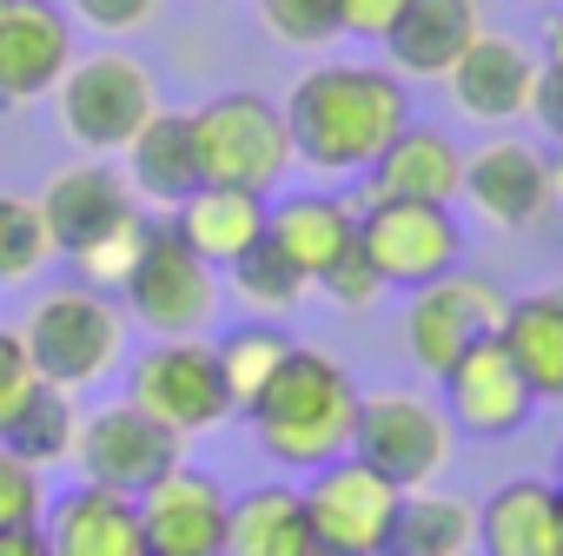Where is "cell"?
<instances>
[{
  "label": "cell",
  "instance_id": "cell-27",
  "mask_svg": "<svg viewBox=\"0 0 563 556\" xmlns=\"http://www.w3.org/2000/svg\"><path fill=\"white\" fill-rule=\"evenodd\" d=\"M556 483L550 477H504L477 503V556H550Z\"/></svg>",
  "mask_w": 563,
  "mask_h": 556
},
{
  "label": "cell",
  "instance_id": "cell-24",
  "mask_svg": "<svg viewBox=\"0 0 563 556\" xmlns=\"http://www.w3.org/2000/svg\"><path fill=\"white\" fill-rule=\"evenodd\" d=\"M265 205H272V199L239 192V186H199V192H186V199L166 212V232H173L179 245H192L212 271H225L239 252H252V245L265 238Z\"/></svg>",
  "mask_w": 563,
  "mask_h": 556
},
{
  "label": "cell",
  "instance_id": "cell-40",
  "mask_svg": "<svg viewBox=\"0 0 563 556\" xmlns=\"http://www.w3.org/2000/svg\"><path fill=\"white\" fill-rule=\"evenodd\" d=\"M537 67H543V87L563 93V14L543 27V47H537Z\"/></svg>",
  "mask_w": 563,
  "mask_h": 556
},
{
  "label": "cell",
  "instance_id": "cell-21",
  "mask_svg": "<svg viewBox=\"0 0 563 556\" xmlns=\"http://www.w3.org/2000/svg\"><path fill=\"white\" fill-rule=\"evenodd\" d=\"M265 238L319 286V271H325L339 252H352V238H358V199H345V192H332V186L278 192V199L265 205Z\"/></svg>",
  "mask_w": 563,
  "mask_h": 556
},
{
  "label": "cell",
  "instance_id": "cell-12",
  "mask_svg": "<svg viewBox=\"0 0 563 556\" xmlns=\"http://www.w3.org/2000/svg\"><path fill=\"white\" fill-rule=\"evenodd\" d=\"M306 497V516H312V536L339 556H372L391 543V516H398V483H385L372 464H358L352 451L325 470H312L299 483Z\"/></svg>",
  "mask_w": 563,
  "mask_h": 556
},
{
  "label": "cell",
  "instance_id": "cell-46",
  "mask_svg": "<svg viewBox=\"0 0 563 556\" xmlns=\"http://www.w3.org/2000/svg\"><path fill=\"white\" fill-rule=\"evenodd\" d=\"M372 556H391V549H372Z\"/></svg>",
  "mask_w": 563,
  "mask_h": 556
},
{
  "label": "cell",
  "instance_id": "cell-45",
  "mask_svg": "<svg viewBox=\"0 0 563 556\" xmlns=\"http://www.w3.org/2000/svg\"><path fill=\"white\" fill-rule=\"evenodd\" d=\"M556 192H563V166H556Z\"/></svg>",
  "mask_w": 563,
  "mask_h": 556
},
{
  "label": "cell",
  "instance_id": "cell-1",
  "mask_svg": "<svg viewBox=\"0 0 563 556\" xmlns=\"http://www.w3.org/2000/svg\"><path fill=\"white\" fill-rule=\"evenodd\" d=\"M278 107H286L299 166H312L325 179H365L372 159L411 126L405 80L372 60H325V67L299 74V87Z\"/></svg>",
  "mask_w": 563,
  "mask_h": 556
},
{
  "label": "cell",
  "instance_id": "cell-3",
  "mask_svg": "<svg viewBox=\"0 0 563 556\" xmlns=\"http://www.w3.org/2000/svg\"><path fill=\"white\" fill-rule=\"evenodd\" d=\"M21 338H27L41 385L80 398L87 385L113 378V365L126 358V312L113 292H93L74 278V286H54L34 299V312L21 319Z\"/></svg>",
  "mask_w": 563,
  "mask_h": 556
},
{
  "label": "cell",
  "instance_id": "cell-32",
  "mask_svg": "<svg viewBox=\"0 0 563 556\" xmlns=\"http://www.w3.org/2000/svg\"><path fill=\"white\" fill-rule=\"evenodd\" d=\"M54 258V238L41 225V205L21 199V192H0V292L14 286H34Z\"/></svg>",
  "mask_w": 563,
  "mask_h": 556
},
{
  "label": "cell",
  "instance_id": "cell-25",
  "mask_svg": "<svg viewBox=\"0 0 563 556\" xmlns=\"http://www.w3.org/2000/svg\"><path fill=\"white\" fill-rule=\"evenodd\" d=\"M497 345L510 352V365L523 371L537 404H563V286L510 299V312L497 325Z\"/></svg>",
  "mask_w": 563,
  "mask_h": 556
},
{
  "label": "cell",
  "instance_id": "cell-2",
  "mask_svg": "<svg viewBox=\"0 0 563 556\" xmlns=\"http://www.w3.org/2000/svg\"><path fill=\"white\" fill-rule=\"evenodd\" d=\"M352 418H358V378L319 345H292L286 365L245 404L258 457L278 470H299V477H312L352 451Z\"/></svg>",
  "mask_w": 563,
  "mask_h": 556
},
{
  "label": "cell",
  "instance_id": "cell-23",
  "mask_svg": "<svg viewBox=\"0 0 563 556\" xmlns=\"http://www.w3.org/2000/svg\"><path fill=\"white\" fill-rule=\"evenodd\" d=\"M41 536H47L54 556H146L140 503L120 497V490H100V483H80V490L54 497L47 516H41Z\"/></svg>",
  "mask_w": 563,
  "mask_h": 556
},
{
  "label": "cell",
  "instance_id": "cell-16",
  "mask_svg": "<svg viewBox=\"0 0 563 556\" xmlns=\"http://www.w3.org/2000/svg\"><path fill=\"white\" fill-rule=\"evenodd\" d=\"M34 205H41V225H47V238H54L60 258H74L93 238L120 232L126 219H140V199H133V186H126V173L113 159H67L41 186Z\"/></svg>",
  "mask_w": 563,
  "mask_h": 556
},
{
  "label": "cell",
  "instance_id": "cell-42",
  "mask_svg": "<svg viewBox=\"0 0 563 556\" xmlns=\"http://www.w3.org/2000/svg\"><path fill=\"white\" fill-rule=\"evenodd\" d=\"M550 556H563V490H556V523H550Z\"/></svg>",
  "mask_w": 563,
  "mask_h": 556
},
{
  "label": "cell",
  "instance_id": "cell-19",
  "mask_svg": "<svg viewBox=\"0 0 563 556\" xmlns=\"http://www.w3.org/2000/svg\"><path fill=\"white\" fill-rule=\"evenodd\" d=\"M457 192H464V153L444 126H424V120H411L358 179V205H378V199L457 205Z\"/></svg>",
  "mask_w": 563,
  "mask_h": 556
},
{
  "label": "cell",
  "instance_id": "cell-17",
  "mask_svg": "<svg viewBox=\"0 0 563 556\" xmlns=\"http://www.w3.org/2000/svg\"><path fill=\"white\" fill-rule=\"evenodd\" d=\"M74 67V21L60 0H8L0 8V107L54 100Z\"/></svg>",
  "mask_w": 563,
  "mask_h": 556
},
{
  "label": "cell",
  "instance_id": "cell-30",
  "mask_svg": "<svg viewBox=\"0 0 563 556\" xmlns=\"http://www.w3.org/2000/svg\"><path fill=\"white\" fill-rule=\"evenodd\" d=\"M225 278H232V299L245 305V312H258V319H286V312H299L306 305V292H312V278L278 252L272 238H258L252 252H239L232 265H225Z\"/></svg>",
  "mask_w": 563,
  "mask_h": 556
},
{
  "label": "cell",
  "instance_id": "cell-8",
  "mask_svg": "<svg viewBox=\"0 0 563 556\" xmlns=\"http://www.w3.org/2000/svg\"><path fill=\"white\" fill-rule=\"evenodd\" d=\"M504 312H510V292L497 286V278L457 265V271L431 278V286H418L405 299V352H411V365L424 378H444L471 345L497 338Z\"/></svg>",
  "mask_w": 563,
  "mask_h": 556
},
{
  "label": "cell",
  "instance_id": "cell-10",
  "mask_svg": "<svg viewBox=\"0 0 563 556\" xmlns=\"http://www.w3.org/2000/svg\"><path fill=\"white\" fill-rule=\"evenodd\" d=\"M358 245L378 265L385 292H418L464 265V225L451 205H411V199L358 205Z\"/></svg>",
  "mask_w": 563,
  "mask_h": 556
},
{
  "label": "cell",
  "instance_id": "cell-26",
  "mask_svg": "<svg viewBox=\"0 0 563 556\" xmlns=\"http://www.w3.org/2000/svg\"><path fill=\"white\" fill-rule=\"evenodd\" d=\"M312 549H319V536H312L299 483H258V490L232 497L225 556H312Z\"/></svg>",
  "mask_w": 563,
  "mask_h": 556
},
{
  "label": "cell",
  "instance_id": "cell-47",
  "mask_svg": "<svg viewBox=\"0 0 563 556\" xmlns=\"http://www.w3.org/2000/svg\"><path fill=\"white\" fill-rule=\"evenodd\" d=\"M0 8H8V0H0Z\"/></svg>",
  "mask_w": 563,
  "mask_h": 556
},
{
  "label": "cell",
  "instance_id": "cell-5",
  "mask_svg": "<svg viewBox=\"0 0 563 556\" xmlns=\"http://www.w3.org/2000/svg\"><path fill=\"white\" fill-rule=\"evenodd\" d=\"M54 107H60V133L87 159H113L159 113V87H153L146 60L107 47V54H87L67 67V80L54 87Z\"/></svg>",
  "mask_w": 563,
  "mask_h": 556
},
{
  "label": "cell",
  "instance_id": "cell-14",
  "mask_svg": "<svg viewBox=\"0 0 563 556\" xmlns=\"http://www.w3.org/2000/svg\"><path fill=\"white\" fill-rule=\"evenodd\" d=\"M140 503V543L146 556H225V516L232 497L219 490L212 470L173 464L153 490L133 497Z\"/></svg>",
  "mask_w": 563,
  "mask_h": 556
},
{
  "label": "cell",
  "instance_id": "cell-15",
  "mask_svg": "<svg viewBox=\"0 0 563 556\" xmlns=\"http://www.w3.org/2000/svg\"><path fill=\"white\" fill-rule=\"evenodd\" d=\"M471 212L497 232H523L556 205V166L543 146L530 140H490L477 153H464V192Z\"/></svg>",
  "mask_w": 563,
  "mask_h": 556
},
{
  "label": "cell",
  "instance_id": "cell-4",
  "mask_svg": "<svg viewBox=\"0 0 563 556\" xmlns=\"http://www.w3.org/2000/svg\"><path fill=\"white\" fill-rule=\"evenodd\" d=\"M192 140H199V173L206 186H239L272 199L292 179L299 153H292V126L286 107L265 93H212L206 107H192Z\"/></svg>",
  "mask_w": 563,
  "mask_h": 556
},
{
  "label": "cell",
  "instance_id": "cell-37",
  "mask_svg": "<svg viewBox=\"0 0 563 556\" xmlns=\"http://www.w3.org/2000/svg\"><path fill=\"white\" fill-rule=\"evenodd\" d=\"M34 385H41V371H34V358H27L21 325H0V424H8V418L34 398Z\"/></svg>",
  "mask_w": 563,
  "mask_h": 556
},
{
  "label": "cell",
  "instance_id": "cell-22",
  "mask_svg": "<svg viewBox=\"0 0 563 556\" xmlns=\"http://www.w3.org/2000/svg\"><path fill=\"white\" fill-rule=\"evenodd\" d=\"M120 173H126L133 199H146V205H159V212H173L186 192H199V186H206V173H199L192 113H186V107H159V113L126 140Z\"/></svg>",
  "mask_w": 563,
  "mask_h": 556
},
{
  "label": "cell",
  "instance_id": "cell-38",
  "mask_svg": "<svg viewBox=\"0 0 563 556\" xmlns=\"http://www.w3.org/2000/svg\"><path fill=\"white\" fill-rule=\"evenodd\" d=\"M67 14L87 21L93 34H140L159 14V0H67Z\"/></svg>",
  "mask_w": 563,
  "mask_h": 556
},
{
  "label": "cell",
  "instance_id": "cell-39",
  "mask_svg": "<svg viewBox=\"0 0 563 556\" xmlns=\"http://www.w3.org/2000/svg\"><path fill=\"white\" fill-rule=\"evenodd\" d=\"M405 8H411V0H339V27L352 41H385Z\"/></svg>",
  "mask_w": 563,
  "mask_h": 556
},
{
  "label": "cell",
  "instance_id": "cell-28",
  "mask_svg": "<svg viewBox=\"0 0 563 556\" xmlns=\"http://www.w3.org/2000/svg\"><path fill=\"white\" fill-rule=\"evenodd\" d=\"M391 556H477V503L451 490H405L391 516Z\"/></svg>",
  "mask_w": 563,
  "mask_h": 556
},
{
  "label": "cell",
  "instance_id": "cell-44",
  "mask_svg": "<svg viewBox=\"0 0 563 556\" xmlns=\"http://www.w3.org/2000/svg\"><path fill=\"white\" fill-rule=\"evenodd\" d=\"M312 556H339V549H325V543H319V549H312Z\"/></svg>",
  "mask_w": 563,
  "mask_h": 556
},
{
  "label": "cell",
  "instance_id": "cell-33",
  "mask_svg": "<svg viewBox=\"0 0 563 556\" xmlns=\"http://www.w3.org/2000/svg\"><path fill=\"white\" fill-rule=\"evenodd\" d=\"M258 27H265L278 47H306V54L345 41L339 0H258Z\"/></svg>",
  "mask_w": 563,
  "mask_h": 556
},
{
  "label": "cell",
  "instance_id": "cell-6",
  "mask_svg": "<svg viewBox=\"0 0 563 556\" xmlns=\"http://www.w3.org/2000/svg\"><path fill=\"white\" fill-rule=\"evenodd\" d=\"M113 299H120L126 325H140L153 338H199V332H212V312H219V271L192 245H179L166 225H153Z\"/></svg>",
  "mask_w": 563,
  "mask_h": 556
},
{
  "label": "cell",
  "instance_id": "cell-11",
  "mask_svg": "<svg viewBox=\"0 0 563 556\" xmlns=\"http://www.w3.org/2000/svg\"><path fill=\"white\" fill-rule=\"evenodd\" d=\"M74 464H80V483L140 497V490H153L173 464H186V437L166 431L159 418H146L140 404L120 398V404H100V411L80 418Z\"/></svg>",
  "mask_w": 563,
  "mask_h": 556
},
{
  "label": "cell",
  "instance_id": "cell-9",
  "mask_svg": "<svg viewBox=\"0 0 563 556\" xmlns=\"http://www.w3.org/2000/svg\"><path fill=\"white\" fill-rule=\"evenodd\" d=\"M126 404H140L146 418H159L179 437H199L239 411L212 338H153L126 371Z\"/></svg>",
  "mask_w": 563,
  "mask_h": 556
},
{
  "label": "cell",
  "instance_id": "cell-31",
  "mask_svg": "<svg viewBox=\"0 0 563 556\" xmlns=\"http://www.w3.org/2000/svg\"><path fill=\"white\" fill-rule=\"evenodd\" d=\"M299 338L292 332H278L272 319H258V325H239V332H225L212 352H219V371H225V391H232V404L245 411L252 398H258V385L286 365V352H292Z\"/></svg>",
  "mask_w": 563,
  "mask_h": 556
},
{
  "label": "cell",
  "instance_id": "cell-7",
  "mask_svg": "<svg viewBox=\"0 0 563 556\" xmlns=\"http://www.w3.org/2000/svg\"><path fill=\"white\" fill-rule=\"evenodd\" d=\"M457 451V431L444 418V404L418 398V391H358V418H352V457L372 464L385 483L398 490H424L444 477Z\"/></svg>",
  "mask_w": 563,
  "mask_h": 556
},
{
  "label": "cell",
  "instance_id": "cell-35",
  "mask_svg": "<svg viewBox=\"0 0 563 556\" xmlns=\"http://www.w3.org/2000/svg\"><path fill=\"white\" fill-rule=\"evenodd\" d=\"M319 292H325L339 312H365V305L385 299V278H378V265L365 258V245L352 238V252H339V258L319 271Z\"/></svg>",
  "mask_w": 563,
  "mask_h": 556
},
{
  "label": "cell",
  "instance_id": "cell-18",
  "mask_svg": "<svg viewBox=\"0 0 563 556\" xmlns=\"http://www.w3.org/2000/svg\"><path fill=\"white\" fill-rule=\"evenodd\" d=\"M537 47H523L517 34H477L464 47V60L444 74L451 87V107L477 126H510V120H530V100H537Z\"/></svg>",
  "mask_w": 563,
  "mask_h": 556
},
{
  "label": "cell",
  "instance_id": "cell-34",
  "mask_svg": "<svg viewBox=\"0 0 563 556\" xmlns=\"http://www.w3.org/2000/svg\"><path fill=\"white\" fill-rule=\"evenodd\" d=\"M146 232H153V219L140 212V219H126L120 232L93 238L87 252L67 258L74 278H80V286H93V292H120V286H126V271H133V258H140V245H146Z\"/></svg>",
  "mask_w": 563,
  "mask_h": 556
},
{
  "label": "cell",
  "instance_id": "cell-36",
  "mask_svg": "<svg viewBox=\"0 0 563 556\" xmlns=\"http://www.w3.org/2000/svg\"><path fill=\"white\" fill-rule=\"evenodd\" d=\"M47 516V483L34 464H21L14 451H0V536L8 530H27Z\"/></svg>",
  "mask_w": 563,
  "mask_h": 556
},
{
  "label": "cell",
  "instance_id": "cell-13",
  "mask_svg": "<svg viewBox=\"0 0 563 556\" xmlns=\"http://www.w3.org/2000/svg\"><path fill=\"white\" fill-rule=\"evenodd\" d=\"M438 404H444L451 431H457V437H477V444L517 437V431L530 424V411H537L523 371L510 365V352H504L497 338L471 345V352L438 378Z\"/></svg>",
  "mask_w": 563,
  "mask_h": 556
},
{
  "label": "cell",
  "instance_id": "cell-41",
  "mask_svg": "<svg viewBox=\"0 0 563 556\" xmlns=\"http://www.w3.org/2000/svg\"><path fill=\"white\" fill-rule=\"evenodd\" d=\"M0 556H54V549H47L41 523H27V530H8V536H0Z\"/></svg>",
  "mask_w": 563,
  "mask_h": 556
},
{
  "label": "cell",
  "instance_id": "cell-29",
  "mask_svg": "<svg viewBox=\"0 0 563 556\" xmlns=\"http://www.w3.org/2000/svg\"><path fill=\"white\" fill-rule=\"evenodd\" d=\"M74 437H80V411H74V391H54V385H34V398L0 424V451H14L21 464L47 470V464H74Z\"/></svg>",
  "mask_w": 563,
  "mask_h": 556
},
{
  "label": "cell",
  "instance_id": "cell-43",
  "mask_svg": "<svg viewBox=\"0 0 563 556\" xmlns=\"http://www.w3.org/2000/svg\"><path fill=\"white\" fill-rule=\"evenodd\" d=\"M550 483L563 490V444H556V464H550Z\"/></svg>",
  "mask_w": 563,
  "mask_h": 556
},
{
  "label": "cell",
  "instance_id": "cell-20",
  "mask_svg": "<svg viewBox=\"0 0 563 556\" xmlns=\"http://www.w3.org/2000/svg\"><path fill=\"white\" fill-rule=\"evenodd\" d=\"M477 34H484V0H411L378 47L398 80H444Z\"/></svg>",
  "mask_w": 563,
  "mask_h": 556
}]
</instances>
